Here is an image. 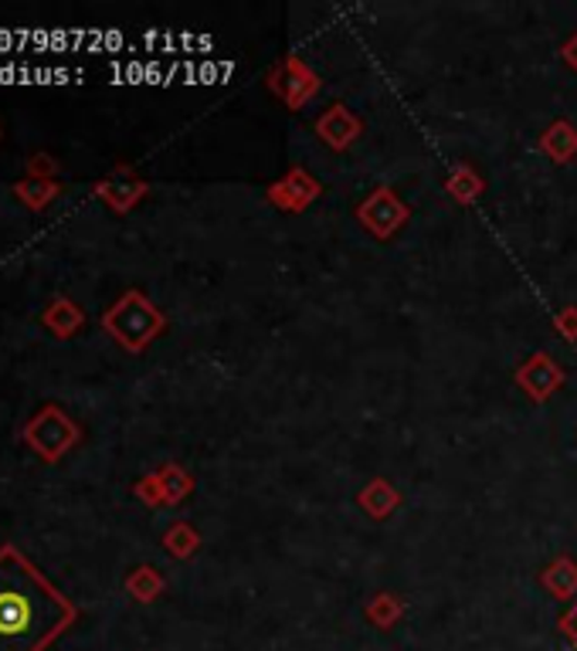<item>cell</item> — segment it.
I'll use <instances>...</instances> for the list:
<instances>
[{
    "label": "cell",
    "mask_w": 577,
    "mask_h": 651,
    "mask_svg": "<svg viewBox=\"0 0 577 651\" xmlns=\"http://www.w3.org/2000/svg\"><path fill=\"white\" fill-rule=\"evenodd\" d=\"M72 614L17 550H0V651H41Z\"/></svg>",
    "instance_id": "1"
},
{
    "label": "cell",
    "mask_w": 577,
    "mask_h": 651,
    "mask_svg": "<svg viewBox=\"0 0 577 651\" xmlns=\"http://www.w3.org/2000/svg\"><path fill=\"white\" fill-rule=\"evenodd\" d=\"M24 442L32 451H38L45 461H58L69 448L79 445V424L69 421L62 411H58V405H45L32 421L24 424Z\"/></svg>",
    "instance_id": "2"
},
{
    "label": "cell",
    "mask_w": 577,
    "mask_h": 651,
    "mask_svg": "<svg viewBox=\"0 0 577 651\" xmlns=\"http://www.w3.org/2000/svg\"><path fill=\"white\" fill-rule=\"evenodd\" d=\"M106 329L119 339L123 347L130 350H140L149 336L160 329V316L143 302L140 292H130L119 299L109 313H106Z\"/></svg>",
    "instance_id": "3"
},
{
    "label": "cell",
    "mask_w": 577,
    "mask_h": 651,
    "mask_svg": "<svg viewBox=\"0 0 577 651\" xmlns=\"http://www.w3.org/2000/svg\"><path fill=\"white\" fill-rule=\"evenodd\" d=\"M41 323L55 333V336H72V333H79V326H82V309L75 305V302H69V299H55L45 313H41Z\"/></svg>",
    "instance_id": "4"
},
{
    "label": "cell",
    "mask_w": 577,
    "mask_h": 651,
    "mask_svg": "<svg viewBox=\"0 0 577 651\" xmlns=\"http://www.w3.org/2000/svg\"><path fill=\"white\" fill-rule=\"evenodd\" d=\"M17 191V197L27 204V207H45L48 201H55L58 197V188L55 183H45V180H32V183H21V188H14Z\"/></svg>",
    "instance_id": "5"
},
{
    "label": "cell",
    "mask_w": 577,
    "mask_h": 651,
    "mask_svg": "<svg viewBox=\"0 0 577 651\" xmlns=\"http://www.w3.org/2000/svg\"><path fill=\"white\" fill-rule=\"evenodd\" d=\"M32 173H35V177H45V173H55V164H51L48 157H35V160H32Z\"/></svg>",
    "instance_id": "6"
},
{
    "label": "cell",
    "mask_w": 577,
    "mask_h": 651,
    "mask_svg": "<svg viewBox=\"0 0 577 651\" xmlns=\"http://www.w3.org/2000/svg\"><path fill=\"white\" fill-rule=\"evenodd\" d=\"M570 628H574V635H577V611L570 614Z\"/></svg>",
    "instance_id": "7"
}]
</instances>
